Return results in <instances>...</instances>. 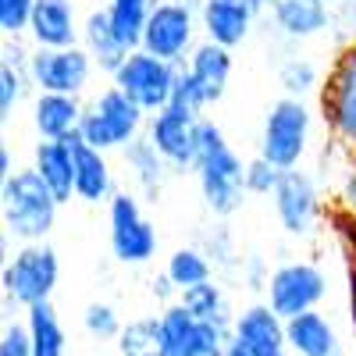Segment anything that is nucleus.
<instances>
[{"mask_svg": "<svg viewBox=\"0 0 356 356\" xmlns=\"http://www.w3.org/2000/svg\"><path fill=\"white\" fill-rule=\"evenodd\" d=\"M196 186L203 196V207L214 218H232L243 207L246 193V161L232 150L225 129L214 118L200 122V157H196Z\"/></svg>", "mask_w": 356, "mask_h": 356, "instance_id": "obj_1", "label": "nucleus"}, {"mask_svg": "<svg viewBox=\"0 0 356 356\" xmlns=\"http://www.w3.org/2000/svg\"><path fill=\"white\" fill-rule=\"evenodd\" d=\"M57 200L47 182L36 175V168H18L15 175L0 178V218H4V235L18 246L29 243H47V235L57 225Z\"/></svg>", "mask_w": 356, "mask_h": 356, "instance_id": "obj_2", "label": "nucleus"}, {"mask_svg": "<svg viewBox=\"0 0 356 356\" xmlns=\"http://www.w3.org/2000/svg\"><path fill=\"white\" fill-rule=\"evenodd\" d=\"M314 143V111L307 100L282 97L267 107L260 139H257V157L271 161L278 171L303 168Z\"/></svg>", "mask_w": 356, "mask_h": 356, "instance_id": "obj_3", "label": "nucleus"}, {"mask_svg": "<svg viewBox=\"0 0 356 356\" xmlns=\"http://www.w3.org/2000/svg\"><path fill=\"white\" fill-rule=\"evenodd\" d=\"M146 111H139L118 86H104L100 93L86 104V118H82V132L79 139L89 143L93 150H118L122 154L129 143H136L146 132Z\"/></svg>", "mask_w": 356, "mask_h": 356, "instance_id": "obj_4", "label": "nucleus"}, {"mask_svg": "<svg viewBox=\"0 0 356 356\" xmlns=\"http://www.w3.org/2000/svg\"><path fill=\"white\" fill-rule=\"evenodd\" d=\"M61 282V260L50 243H29L18 246L0 271V285H4V300L15 307L33 310L40 303H50V296Z\"/></svg>", "mask_w": 356, "mask_h": 356, "instance_id": "obj_5", "label": "nucleus"}, {"mask_svg": "<svg viewBox=\"0 0 356 356\" xmlns=\"http://www.w3.org/2000/svg\"><path fill=\"white\" fill-rule=\"evenodd\" d=\"M200 4L196 0H157V8L146 22V33L139 50L161 57V61H171L182 68L193 50L200 47Z\"/></svg>", "mask_w": 356, "mask_h": 356, "instance_id": "obj_6", "label": "nucleus"}, {"mask_svg": "<svg viewBox=\"0 0 356 356\" xmlns=\"http://www.w3.org/2000/svg\"><path fill=\"white\" fill-rule=\"evenodd\" d=\"M107 239L111 253L125 267H143L157 257V228L143 211V200L136 189H118L107 203Z\"/></svg>", "mask_w": 356, "mask_h": 356, "instance_id": "obj_7", "label": "nucleus"}, {"mask_svg": "<svg viewBox=\"0 0 356 356\" xmlns=\"http://www.w3.org/2000/svg\"><path fill=\"white\" fill-rule=\"evenodd\" d=\"M328 275L324 267L314 264V260H285L278 264L271 278H267V289H264V303L271 307L278 317L292 321L300 314H310L324 303L328 296Z\"/></svg>", "mask_w": 356, "mask_h": 356, "instance_id": "obj_8", "label": "nucleus"}, {"mask_svg": "<svg viewBox=\"0 0 356 356\" xmlns=\"http://www.w3.org/2000/svg\"><path fill=\"white\" fill-rule=\"evenodd\" d=\"M321 114L332 139L356 154V36L346 40L335 54L321 89Z\"/></svg>", "mask_w": 356, "mask_h": 356, "instance_id": "obj_9", "label": "nucleus"}, {"mask_svg": "<svg viewBox=\"0 0 356 356\" xmlns=\"http://www.w3.org/2000/svg\"><path fill=\"white\" fill-rule=\"evenodd\" d=\"M175 82H178V65L161 61V57L146 54V50H132L125 57V65L111 75V86H118L146 114H157L171 104Z\"/></svg>", "mask_w": 356, "mask_h": 356, "instance_id": "obj_10", "label": "nucleus"}, {"mask_svg": "<svg viewBox=\"0 0 356 356\" xmlns=\"http://www.w3.org/2000/svg\"><path fill=\"white\" fill-rule=\"evenodd\" d=\"M161 346L164 356H225L232 346V328L225 324H203L182 303H168L161 314Z\"/></svg>", "mask_w": 356, "mask_h": 356, "instance_id": "obj_11", "label": "nucleus"}, {"mask_svg": "<svg viewBox=\"0 0 356 356\" xmlns=\"http://www.w3.org/2000/svg\"><path fill=\"white\" fill-rule=\"evenodd\" d=\"M200 114H189L182 107L168 104L164 111L146 118V139L157 146V154L171 171H193L200 157Z\"/></svg>", "mask_w": 356, "mask_h": 356, "instance_id": "obj_12", "label": "nucleus"}, {"mask_svg": "<svg viewBox=\"0 0 356 356\" xmlns=\"http://www.w3.org/2000/svg\"><path fill=\"white\" fill-rule=\"evenodd\" d=\"M93 57L86 47H65V50H33L29 57V79L36 93H61V97H82L89 79H93Z\"/></svg>", "mask_w": 356, "mask_h": 356, "instance_id": "obj_13", "label": "nucleus"}, {"mask_svg": "<svg viewBox=\"0 0 356 356\" xmlns=\"http://www.w3.org/2000/svg\"><path fill=\"white\" fill-rule=\"evenodd\" d=\"M275 218L285 228V235L292 239H307L314 235L317 221H321V186L307 168H292L282 175V182L271 196Z\"/></svg>", "mask_w": 356, "mask_h": 356, "instance_id": "obj_14", "label": "nucleus"}, {"mask_svg": "<svg viewBox=\"0 0 356 356\" xmlns=\"http://www.w3.org/2000/svg\"><path fill=\"white\" fill-rule=\"evenodd\" d=\"M267 15H271L275 33L285 43L317 40L324 33H332L339 22V11L332 4H324V0H275Z\"/></svg>", "mask_w": 356, "mask_h": 356, "instance_id": "obj_15", "label": "nucleus"}, {"mask_svg": "<svg viewBox=\"0 0 356 356\" xmlns=\"http://www.w3.org/2000/svg\"><path fill=\"white\" fill-rule=\"evenodd\" d=\"M25 40L33 50L79 47L82 18L75 11V0H36V11H33V22H29Z\"/></svg>", "mask_w": 356, "mask_h": 356, "instance_id": "obj_16", "label": "nucleus"}, {"mask_svg": "<svg viewBox=\"0 0 356 356\" xmlns=\"http://www.w3.org/2000/svg\"><path fill=\"white\" fill-rule=\"evenodd\" d=\"M257 11L250 8V0H200V29L203 40H211L225 50L243 47L253 36Z\"/></svg>", "mask_w": 356, "mask_h": 356, "instance_id": "obj_17", "label": "nucleus"}, {"mask_svg": "<svg viewBox=\"0 0 356 356\" xmlns=\"http://www.w3.org/2000/svg\"><path fill=\"white\" fill-rule=\"evenodd\" d=\"M232 342H239L253 356H278L289 353L285 317H278L267 303H250L232 321Z\"/></svg>", "mask_w": 356, "mask_h": 356, "instance_id": "obj_18", "label": "nucleus"}, {"mask_svg": "<svg viewBox=\"0 0 356 356\" xmlns=\"http://www.w3.org/2000/svg\"><path fill=\"white\" fill-rule=\"evenodd\" d=\"M86 104L82 97H61V93H36L33 100V129L40 139L68 143L82 132Z\"/></svg>", "mask_w": 356, "mask_h": 356, "instance_id": "obj_19", "label": "nucleus"}, {"mask_svg": "<svg viewBox=\"0 0 356 356\" xmlns=\"http://www.w3.org/2000/svg\"><path fill=\"white\" fill-rule=\"evenodd\" d=\"M72 157H75V200L82 203H111V196L118 193L114 186V171L104 150H93L89 143H82L79 136L68 139Z\"/></svg>", "mask_w": 356, "mask_h": 356, "instance_id": "obj_20", "label": "nucleus"}, {"mask_svg": "<svg viewBox=\"0 0 356 356\" xmlns=\"http://www.w3.org/2000/svg\"><path fill=\"white\" fill-rule=\"evenodd\" d=\"M182 68L196 79L207 107H214V104L228 93L235 61H232V50H225V47H218V43H211V40H200V47L193 50V57H189Z\"/></svg>", "mask_w": 356, "mask_h": 356, "instance_id": "obj_21", "label": "nucleus"}, {"mask_svg": "<svg viewBox=\"0 0 356 356\" xmlns=\"http://www.w3.org/2000/svg\"><path fill=\"white\" fill-rule=\"evenodd\" d=\"M285 339L292 356H342V339L321 310L285 321Z\"/></svg>", "mask_w": 356, "mask_h": 356, "instance_id": "obj_22", "label": "nucleus"}, {"mask_svg": "<svg viewBox=\"0 0 356 356\" xmlns=\"http://www.w3.org/2000/svg\"><path fill=\"white\" fill-rule=\"evenodd\" d=\"M82 47H86V54L93 57V65L100 68V72H107V75H114L118 68L125 65V57L132 54L125 43H122V36L114 33V25H111V18H107V8H97V11H89L86 18H82V40H79Z\"/></svg>", "mask_w": 356, "mask_h": 356, "instance_id": "obj_23", "label": "nucleus"}, {"mask_svg": "<svg viewBox=\"0 0 356 356\" xmlns=\"http://www.w3.org/2000/svg\"><path fill=\"white\" fill-rule=\"evenodd\" d=\"M33 168L47 182V189L61 200V207L75 200V157H72V146L68 143L40 139L33 146Z\"/></svg>", "mask_w": 356, "mask_h": 356, "instance_id": "obj_24", "label": "nucleus"}, {"mask_svg": "<svg viewBox=\"0 0 356 356\" xmlns=\"http://www.w3.org/2000/svg\"><path fill=\"white\" fill-rule=\"evenodd\" d=\"M122 161H125V168H129V175H132L136 193L157 200V193L164 189V178H168L171 168H168L164 157L157 154V146L146 139V132H143L136 143L125 146V150H122Z\"/></svg>", "mask_w": 356, "mask_h": 356, "instance_id": "obj_25", "label": "nucleus"}, {"mask_svg": "<svg viewBox=\"0 0 356 356\" xmlns=\"http://www.w3.org/2000/svg\"><path fill=\"white\" fill-rule=\"evenodd\" d=\"M25 328H29V339H33V356L68 353V335H65V324L57 317L54 303H40L33 310H25Z\"/></svg>", "mask_w": 356, "mask_h": 356, "instance_id": "obj_26", "label": "nucleus"}, {"mask_svg": "<svg viewBox=\"0 0 356 356\" xmlns=\"http://www.w3.org/2000/svg\"><path fill=\"white\" fill-rule=\"evenodd\" d=\"M164 275L171 278L178 296H182V292H189V289H196L203 282H211L214 278V264H211V257H207L203 246H178L168 257V264H164Z\"/></svg>", "mask_w": 356, "mask_h": 356, "instance_id": "obj_27", "label": "nucleus"}, {"mask_svg": "<svg viewBox=\"0 0 356 356\" xmlns=\"http://www.w3.org/2000/svg\"><path fill=\"white\" fill-rule=\"evenodd\" d=\"M154 8H157V0H107V18L129 50H139Z\"/></svg>", "mask_w": 356, "mask_h": 356, "instance_id": "obj_28", "label": "nucleus"}, {"mask_svg": "<svg viewBox=\"0 0 356 356\" xmlns=\"http://www.w3.org/2000/svg\"><path fill=\"white\" fill-rule=\"evenodd\" d=\"M178 303H182L196 321H203V324H225V328H232V310H228V296H225V289L211 278V282H203V285H196V289H189V292H182L178 296Z\"/></svg>", "mask_w": 356, "mask_h": 356, "instance_id": "obj_29", "label": "nucleus"}, {"mask_svg": "<svg viewBox=\"0 0 356 356\" xmlns=\"http://www.w3.org/2000/svg\"><path fill=\"white\" fill-rule=\"evenodd\" d=\"M278 82L285 89V97H296V100H310L314 93L324 89L321 68L303 54H289L285 61L278 65Z\"/></svg>", "mask_w": 356, "mask_h": 356, "instance_id": "obj_30", "label": "nucleus"}, {"mask_svg": "<svg viewBox=\"0 0 356 356\" xmlns=\"http://www.w3.org/2000/svg\"><path fill=\"white\" fill-rule=\"evenodd\" d=\"M118 349H122V356H164L161 321L157 317L129 321L125 328H122V335H118Z\"/></svg>", "mask_w": 356, "mask_h": 356, "instance_id": "obj_31", "label": "nucleus"}, {"mask_svg": "<svg viewBox=\"0 0 356 356\" xmlns=\"http://www.w3.org/2000/svg\"><path fill=\"white\" fill-rule=\"evenodd\" d=\"M36 0H0V33L8 40H22L33 22Z\"/></svg>", "mask_w": 356, "mask_h": 356, "instance_id": "obj_32", "label": "nucleus"}, {"mask_svg": "<svg viewBox=\"0 0 356 356\" xmlns=\"http://www.w3.org/2000/svg\"><path fill=\"white\" fill-rule=\"evenodd\" d=\"M82 324L93 339H118L122 335V321H118V310L111 303H89L82 310Z\"/></svg>", "mask_w": 356, "mask_h": 356, "instance_id": "obj_33", "label": "nucleus"}, {"mask_svg": "<svg viewBox=\"0 0 356 356\" xmlns=\"http://www.w3.org/2000/svg\"><path fill=\"white\" fill-rule=\"evenodd\" d=\"M282 175H285V171H278L271 161H264V157L246 161V193H250V196H275Z\"/></svg>", "mask_w": 356, "mask_h": 356, "instance_id": "obj_34", "label": "nucleus"}, {"mask_svg": "<svg viewBox=\"0 0 356 356\" xmlns=\"http://www.w3.org/2000/svg\"><path fill=\"white\" fill-rule=\"evenodd\" d=\"M171 104H175V107H182V111H189V114L207 118V114H203V111H207V100H203V93H200L196 79H193L186 68H178V82H175V97H171Z\"/></svg>", "mask_w": 356, "mask_h": 356, "instance_id": "obj_35", "label": "nucleus"}, {"mask_svg": "<svg viewBox=\"0 0 356 356\" xmlns=\"http://www.w3.org/2000/svg\"><path fill=\"white\" fill-rule=\"evenodd\" d=\"M335 203H339L342 214H349L356 221V154L346 161L342 175L335 178Z\"/></svg>", "mask_w": 356, "mask_h": 356, "instance_id": "obj_36", "label": "nucleus"}, {"mask_svg": "<svg viewBox=\"0 0 356 356\" xmlns=\"http://www.w3.org/2000/svg\"><path fill=\"white\" fill-rule=\"evenodd\" d=\"M203 250H207V257H211L214 267H239V264H243V257L235 253L232 235H228L225 228H218L211 239H203Z\"/></svg>", "mask_w": 356, "mask_h": 356, "instance_id": "obj_37", "label": "nucleus"}, {"mask_svg": "<svg viewBox=\"0 0 356 356\" xmlns=\"http://www.w3.org/2000/svg\"><path fill=\"white\" fill-rule=\"evenodd\" d=\"M0 356H33V339L29 328L18 321L4 324V335H0Z\"/></svg>", "mask_w": 356, "mask_h": 356, "instance_id": "obj_38", "label": "nucleus"}, {"mask_svg": "<svg viewBox=\"0 0 356 356\" xmlns=\"http://www.w3.org/2000/svg\"><path fill=\"white\" fill-rule=\"evenodd\" d=\"M239 271H243V282H246V289H267V278H271V271L264 267V260L257 257V253H246L243 257V264H239Z\"/></svg>", "mask_w": 356, "mask_h": 356, "instance_id": "obj_39", "label": "nucleus"}, {"mask_svg": "<svg viewBox=\"0 0 356 356\" xmlns=\"http://www.w3.org/2000/svg\"><path fill=\"white\" fill-rule=\"evenodd\" d=\"M335 29H342V43L356 36V0H349L346 8H339V22H335Z\"/></svg>", "mask_w": 356, "mask_h": 356, "instance_id": "obj_40", "label": "nucleus"}, {"mask_svg": "<svg viewBox=\"0 0 356 356\" xmlns=\"http://www.w3.org/2000/svg\"><path fill=\"white\" fill-rule=\"evenodd\" d=\"M18 168H15V157H11V146H0V178H8Z\"/></svg>", "mask_w": 356, "mask_h": 356, "instance_id": "obj_41", "label": "nucleus"}, {"mask_svg": "<svg viewBox=\"0 0 356 356\" xmlns=\"http://www.w3.org/2000/svg\"><path fill=\"white\" fill-rule=\"evenodd\" d=\"M349 317H353V332H356V264L349 271Z\"/></svg>", "mask_w": 356, "mask_h": 356, "instance_id": "obj_42", "label": "nucleus"}, {"mask_svg": "<svg viewBox=\"0 0 356 356\" xmlns=\"http://www.w3.org/2000/svg\"><path fill=\"white\" fill-rule=\"evenodd\" d=\"M225 356H253V353H246V349H243V346H239V342H232V346H228V353H225Z\"/></svg>", "mask_w": 356, "mask_h": 356, "instance_id": "obj_43", "label": "nucleus"}, {"mask_svg": "<svg viewBox=\"0 0 356 356\" xmlns=\"http://www.w3.org/2000/svg\"><path fill=\"white\" fill-rule=\"evenodd\" d=\"M324 4H332V8L339 11V8H346V4H349V0H324Z\"/></svg>", "mask_w": 356, "mask_h": 356, "instance_id": "obj_44", "label": "nucleus"}, {"mask_svg": "<svg viewBox=\"0 0 356 356\" xmlns=\"http://www.w3.org/2000/svg\"><path fill=\"white\" fill-rule=\"evenodd\" d=\"M278 356H292V353H278Z\"/></svg>", "mask_w": 356, "mask_h": 356, "instance_id": "obj_45", "label": "nucleus"}]
</instances>
